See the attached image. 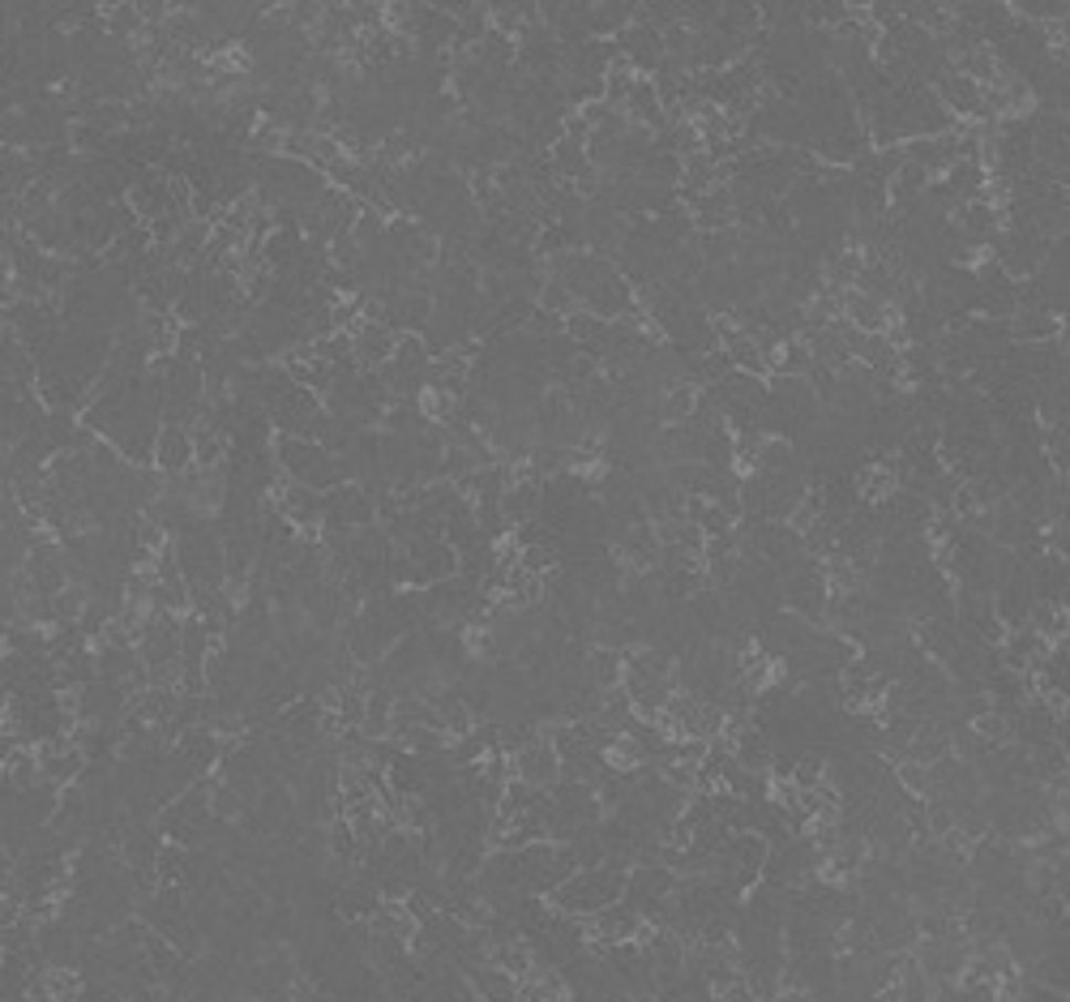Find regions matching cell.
<instances>
[{"instance_id":"4","label":"cell","mask_w":1070,"mask_h":1002,"mask_svg":"<svg viewBox=\"0 0 1070 1002\" xmlns=\"http://www.w3.org/2000/svg\"><path fill=\"white\" fill-rule=\"evenodd\" d=\"M843 318L856 326L861 334H886L891 330V309L877 304L874 296H861L856 288L843 296Z\"/></svg>"},{"instance_id":"7","label":"cell","mask_w":1070,"mask_h":1002,"mask_svg":"<svg viewBox=\"0 0 1070 1002\" xmlns=\"http://www.w3.org/2000/svg\"><path fill=\"white\" fill-rule=\"evenodd\" d=\"M544 313H557V318H570V313H579V300L570 296V288L565 283H557V279H544V288H540V300H536Z\"/></svg>"},{"instance_id":"5","label":"cell","mask_w":1070,"mask_h":1002,"mask_svg":"<svg viewBox=\"0 0 1070 1002\" xmlns=\"http://www.w3.org/2000/svg\"><path fill=\"white\" fill-rule=\"evenodd\" d=\"M549 163H552V172L561 176V180H583L586 172H591V163H586V146L583 142H574V137H561L557 146L549 151Z\"/></svg>"},{"instance_id":"6","label":"cell","mask_w":1070,"mask_h":1002,"mask_svg":"<svg viewBox=\"0 0 1070 1002\" xmlns=\"http://www.w3.org/2000/svg\"><path fill=\"white\" fill-rule=\"evenodd\" d=\"M946 189L959 197V206H964V202H973V197L985 194V167H980V163H973V159L950 163V167H946Z\"/></svg>"},{"instance_id":"1","label":"cell","mask_w":1070,"mask_h":1002,"mask_svg":"<svg viewBox=\"0 0 1070 1002\" xmlns=\"http://www.w3.org/2000/svg\"><path fill=\"white\" fill-rule=\"evenodd\" d=\"M934 95L942 99V107L950 116H985V86L973 82V78H964V73H955V69L946 78H938Z\"/></svg>"},{"instance_id":"2","label":"cell","mask_w":1070,"mask_h":1002,"mask_svg":"<svg viewBox=\"0 0 1070 1002\" xmlns=\"http://www.w3.org/2000/svg\"><path fill=\"white\" fill-rule=\"evenodd\" d=\"M515 776L522 779V784H531V788H552L557 779H561V758H557V750H552L549 742H536L527 745L522 754H515Z\"/></svg>"},{"instance_id":"3","label":"cell","mask_w":1070,"mask_h":1002,"mask_svg":"<svg viewBox=\"0 0 1070 1002\" xmlns=\"http://www.w3.org/2000/svg\"><path fill=\"white\" fill-rule=\"evenodd\" d=\"M155 463H159L163 472H172V476H185V467L194 463V437H189L185 424L159 428V437H155Z\"/></svg>"}]
</instances>
